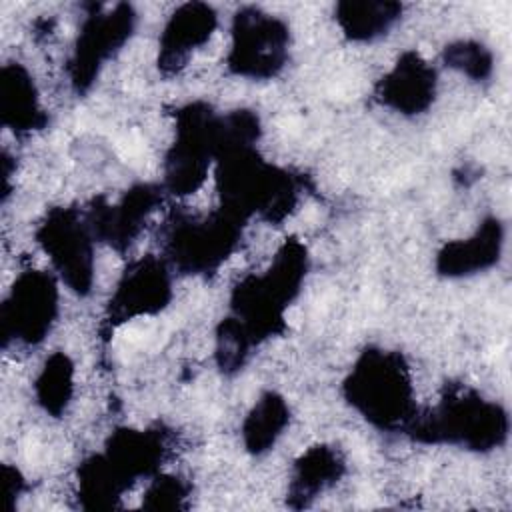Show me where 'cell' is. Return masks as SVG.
<instances>
[{
    "label": "cell",
    "instance_id": "1",
    "mask_svg": "<svg viewBox=\"0 0 512 512\" xmlns=\"http://www.w3.org/2000/svg\"><path fill=\"white\" fill-rule=\"evenodd\" d=\"M350 402L374 424L394 428L408 420L410 380L402 358L392 352H366L346 382Z\"/></svg>",
    "mask_w": 512,
    "mask_h": 512
},
{
    "label": "cell",
    "instance_id": "2",
    "mask_svg": "<svg viewBox=\"0 0 512 512\" xmlns=\"http://www.w3.org/2000/svg\"><path fill=\"white\" fill-rule=\"evenodd\" d=\"M304 260L302 246L290 242L280 250L274 268H270L266 276L252 278L238 286L234 308L238 310V316H242V322L234 320V324L250 344L260 336L270 334L280 322L282 308L298 290L304 274Z\"/></svg>",
    "mask_w": 512,
    "mask_h": 512
},
{
    "label": "cell",
    "instance_id": "3",
    "mask_svg": "<svg viewBox=\"0 0 512 512\" xmlns=\"http://www.w3.org/2000/svg\"><path fill=\"white\" fill-rule=\"evenodd\" d=\"M220 122L204 106H188L180 114L178 138L168 156L166 180L174 194L196 190L208 170L210 156L218 154Z\"/></svg>",
    "mask_w": 512,
    "mask_h": 512
},
{
    "label": "cell",
    "instance_id": "4",
    "mask_svg": "<svg viewBox=\"0 0 512 512\" xmlns=\"http://www.w3.org/2000/svg\"><path fill=\"white\" fill-rule=\"evenodd\" d=\"M504 430V414L496 406L472 396L448 398L424 420L414 424V432L426 436V440L444 438L472 448L492 446Z\"/></svg>",
    "mask_w": 512,
    "mask_h": 512
},
{
    "label": "cell",
    "instance_id": "5",
    "mask_svg": "<svg viewBox=\"0 0 512 512\" xmlns=\"http://www.w3.org/2000/svg\"><path fill=\"white\" fill-rule=\"evenodd\" d=\"M288 32L284 24L258 10H242L234 22L230 66L244 76L276 74L286 58Z\"/></svg>",
    "mask_w": 512,
    "mask_h": 512
},
{
    "label": "cell",
    "instance_id": "6",
    "mask_svg": "<svg viewBox=\"0 0 512 512\" xmlns=\"http://www.w3.org/2000/svg\"><path fill=\"white\" fill-rule=\"evenodd\" d=\"M56 312V286L48 274L26 272L2 304L4 338L34 344L44 338Z\"/></svg>",
    "mask_w": 512,
    "mask_h": 512
},
{
    "label": "cell",
    "instance_id": "7",
    "mask_svg": "<svg viewBox=\"0 0 512 512\" xmlns=\"http://www.w3.org/2000/svg\"><path fill=\"white\" fill-rule=\"evenodd\" d=\"M38 238L66 284L76 292H86L92 280V250L88 232L78 216L70 210L52 212Z\"/></svg>",
    "mask_w": 512,
    "mask_h": 512
},
{
    "label": "cell",
    "instance_id": "8",
    "mask_svg": "<svg viewBox=\"0 0 512 512\" xmlns=\"http://www.w3.org/2000/svg\"><path fill=\"white\" fill-rule=\"evenodd\" d=\"M236 234L234 214L230 212L202 222H182L170 236V252L184 270H210L232 250Z\"/></svg>",
    "mask_w": 512,
    "mask_h": 512
},
{
    "label": "cell",
    "instance_id": "9",
    "mask_svg": "<svg viewBox=\"0 0 512 512\" xmlns=\"http://www.w3.org/2000/svg\"><path fill=\"white\" fill-rule=\"evenodd\" d=\"M132 10L130 6H116L110 12L94 14L86 20L74 54V84L84 88L92 82L100 64L128 38L132 30Z\"/></svg>",
    "mask_w": 512,
    "mask_h": 512
},
{
    "label": "cell",
    "instance_id": "10",
    "mask_svg": "<svg viewBox=\"0 0 512 512\" xmlns=\"http://www.w3.org/2000/svg\"><path fill=\"white\" fill-rule=\"evenodd\" d=\"M168 288L164 266L156 260H142L120 282L110 302V316L116 318L114 322H122L130 316L156 312L166 304Z\"/></svg>",
    "mask_w": 512,
    "mask_h": 512
},
{
    "label": "cell",
    "instance_id": "11",
    "mask_svg": "<svg viewBox=\"0 0 512 512\" xmlns=\"http://www.w3.org/2000/svg\"><path fill=\"white\" fill-rule=\"evenodd\" d=\"M216 24V16L206 4H186L168 22L162 34L160 66L178 70L188 60L190 52L202 46Z\"/></svg>",
    "mask_w": 512,
    "mask_h": 512
},
{
    "label": "cell",
    "instance_id": "12",
    "mask_svg": "<svg viewBox=\"0 0 512 512\" xmlns=\"http://www.w3.org/2000/svg\"><path fill=\"white\" fill-rule=\"evenodd\" d=\"M434 78V70L420 56L406 54L384 78L380 98L404 114L420 112L434 96Z\"/></svg>",
    "mask_w": 512,
    "mask_h": 512
},
{
    "label": "cell",
    "instance_id": "13",
    "mask_svg": "<svg viewBox=\"0 0 512 512\" xmlns=\"http://www.w3.org/2000/svg\"><path fill=\"white\" fill-rule=\"evenodd\" d=\"M156 192L150 186H138L118 206H104L92 210V228L100 238L112 244H128L138 232L142 220L152 212Z\"/></svg>",
    "mask_w": 512,
    "mask_h": 512
},
{
    "label": "cell",
    "instance_id": "14",
    "mask_svg": "<svg viewBox=\"0 0 512 512\" xmlns=\"http://www.w3.org/2000/svg\"><path fill=\"white\" fill-rule=\"evenodd\" d=\"M498 246H500V226L498 222L492 220L484 224L474 238L466 242L448 244L438 258V268L450 276L470 274L472 270L492 264L498 258Z\"/></svg>",
    "mask_w": 512,
    "mask_h": 512
},
{
    "label": "cell",
    "instance_id": "15",
    "mask_svg": "<svg viewBox=\"0 0 512 512\" xmlns=\"http://www.w3.org/2000/svg\"><path fill=\"white\" fill-rule=\"evenodd\" d=\"M0 106L4 122L14 130H32L42 122L34 84L20 66H6L2 70Z\"/></svg>",
    "mask_w": 512,
    "mask_h": 512
},
{
    "label": "cell",
    "instance_id": "16",
    "mask_svg": "<svg viewBox=\"0 0 512 512\" xmlns=\"http://www.w3.org/2000/svg\"><path fill=\"white\" fill-rule=\"evenodd\" d=\"M400 6L390 2H344L338 6V20L344 32L358 40L382 34L396 18Z\"/></svg>",
    "mask_w": 512,
    "mask_h": 512
},
{
    "label": "cell",
    "instance_id": "17",
    "mask_svg": "<svg viewBox=\"0 0 512 512\" xmlns=\"http://www.w3.org/2000/svg\"><path fill=\"white\" fill-rule=\"evenodd\" d=\"M288 420V410L282 398L274 394H266L250 412L244 424L246 446L252 452H262L274 444L276 436L284 428Z\"/></svg>",
    "mask_w": 512,
    "mask_h": 512
},
{
    "label": "cell",
    "instance_id": "18",
    "mask_svg": "<svg viewBox=\"0 0 512 512\" xmlns=\"http://www.w3.org/2000/svg\"><path fill=\"white\" fill-rule=\"evenodd\" d=\"M36 392L40 404L52 414H58L66 406L72 392V364L64 354H54L46 362L36 382Z\"/></svg>",
    "mask_w": 512,
    "mask_h": 512
},
{
    "label": "cell",
    "instance_id": "19",
    "mask_svg": "<svg viewBox=\"0 0 512 512\" xmlns=\"http://www.w3.org/2000/svg\"><path fill=\"white\" fill-rule=\"evenodd\" d=\"M340 462L334 452L326 448H316L308 452L302 462L298 464V476H296V490L298 494H314L322 486L330 482L338 474Z\"/></svg>",
    "mask_w": 512,
    "mask_h": 512
},
{
    "label": "cell",
    "instance_id": "20",
    "mask_svg": "<svg viewBox=\"0 0 512 512\" xmlns=\"http://www.w3.org/2000/svg\"><path fill=\"white\" fill-rule=\"evenodd\" d=\"M446 60L452 66H456L472 76H482L490 68V56L482 50V46H470V44L452 46L446 52Z\"/></svg>",
    "mask_w": 512,
    "mask_h": 512
}]
</instances>
